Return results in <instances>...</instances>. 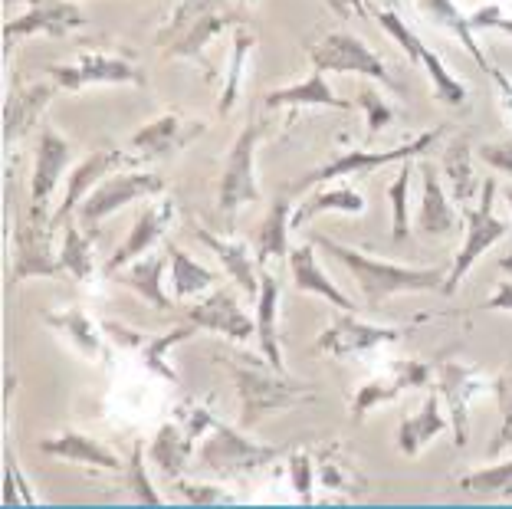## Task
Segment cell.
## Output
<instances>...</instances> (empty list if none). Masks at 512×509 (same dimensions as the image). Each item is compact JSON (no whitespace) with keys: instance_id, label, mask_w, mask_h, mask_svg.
Wrapping results in <instances>:
<instances>
[{"instance_id":"db71d44e","label":"cell","mask_w":512,"mask_h":509,"mask_svg":"<svg viewBox=\"0 0 512 509\" xmlns=\"http://www.w3.org/2000/svg\"><path fill=\"white\" fill-rule=\"evenodd\" d=\"M486 312H512V283H503L493 293V299H486Z\"/></svg>"},{"instance_id":"ba28073f","label":"cell","mask_w":512,"mask_h":509,"mask_svg":"<svg viewBox=\"0 0 512 509\" xmlns=\"http://www.w3.org/2000/svg\"><path fill=\"white\" fill-rule=\"evenodd\" d=\"M493 204H496V181L486 178L483 184V201L480 207H473V211H467V240H463V247L457 253V260H453L450 273H447V283H444V293H457V286L463 276L470 273V266L483 257L486 250H490L496 240L506 237V224L499 221V217L493 214Z\"/></svg>"},{"instance_id":"277c9868","label":"cell","mask_w":512,"mask_h":509,"mask_svg":"<svg viewBox=\"0 0 512 509\" xmlns=\"http://www.w3.org/2000/svg\"><path fill=\"white\" fill-rule=\"evenodd\" d=\"M197 470L214 473V477H243V473H253L283 454L279 447H263L250 441L243 434V427H230L224 421H217L207 427V431L197 437Z\"/></svg>"},{"instance_id":"7bdbcfd3","label":"cell","mask_w":512,"mask_h":509,"mask_svg":"<svg viewBox=\"0 0 512 509\" xmlns=\"http://www.w3.org/2000/svg\"><path fill=\"white\" fill-rule=\"evenodd\" d=\"M493 395H496V408H499V431L496 441L490 444L486 454L496 457L499 450H506L512 444V372H503L493 381Z\"/></svg>"},{"instance_id":"74e56055","label":"cell","mask_w":512,"mask_h":509,"mask_svg":"<svg viewBox=\"0 0 512 509\" xmlns=\"http://www.w3.org/2000/svg\"><path fill=\"white\" fill-rule=\"evenodd\" d=\"M165 253H168V260H171V286H174V296H178V299L207 293V289L217 283V276L207 270V266L194 263L188 253H184L178 244H171V240L165 244Z\"/></svg>"},{"instance_id":"1f68e13d","label":"cell","mask_w":512,"mask_h":509,"mask_svg":"<svg viewBox=\"0 0 512 509\" xmlns=\"http://www.w3.org/2000/svg\"><path fill=\"white\" fill-rule=\"evenodd\" d=\"M197 237H201L204 244L214 250V257L220 260V266H224V270L230 273V280H234L243 293H247V299L260 296V273L253 270L247 244H240V240H227V237H214L211 230H197Z\"/></svg>"},{"instance_id":"e575fe53","label":"cell","mask_w":512,"mask_h":509,"mask_svg":"<svg viewBox=\"0 0 512 509\" xmlns=\"http://www.w3.org/2000/svg\"><path fill=\"white\" fill-rule=\"evenodd\" d=\"M444 175L450 184V198L457 201V207H467L476 191H480V178L473 175V152L467 138H453L444 152Z\"/></svg>"},{"instance_id":"681fc988","label":"cell","mask_w":512,"mask_h":509,"mask_svg":"<svg viewBox=\"0 0 512 509\" xmlns=\"http://www.w3.org/2000/svg\"><path fill=\"white\" fill-rule=\"evenodd\" d=\"M358 102H362V109L368 112V132L371 135H378V132H384L388 129V122L394 119V112H391V106L384 102L381 96H378V89L375 86H362L358 89Z\"/></svg>"},{"instance_id":"7a4b0ae2","label":"cell","mask_w":512,"mask_h":509,"mask_svg":"<svg viewBox=\"0 0 512 509\" xmlns=\"http://www.w3.org/2000/svg\"><path fill=\"white\" fill-rule=\"evenodd\" d=\"M316 247L332 253L355 276L358 289L365 293V306L371 309L384 306L394 293H430V289H444L447 283V270H440V266H434V270H414V266L371 260L362 250L345 247L332 237H316Z\"/></svg>"},{"instance_id":"9f6ffc18","label":"cell","mask_w":512,"mask_h":509,"mask_svg":"<svg viewBox=\"0 0 512 509\" xmlns=\"http://www.w3.org/2000/svg\"><path fill=\"white\" fill-rule=\"evenodd\" d=\"M506 204H509V214H512V188L506 191ZM509 230H512V227H509ZM503 270H509V273H512V247H509V257L503 260Z\"/></svg>"},{"instance_id":"6f0895ef","label":"cell","mask_w":512,"mask_h":509,"mask_svg":"<svg viewBox=\"0 0 512 509\" xmlns=\"http://www.w3.org/2000/svg\"><path fill=\"white\" fill-rule=\"evenodd\" d=\"M348 7H352L358 17H365V4H362V0H348Z\"/></svg>"},{"instance_id":"ffe728a7","label":"cell","mask_w":512,"mask_h":509,"mask_svg":"<svg viewBox=\"0 0 512 509\" xmlns=\"http://www.w3.org/2000/svg\"><path fill=\"white\" fill-rule=\"evenodd\" d=\"M188 319L197 322L201 329L220 332V335H227V339H234V342H250L256 335V322L247 319V312L240 309L237 296L230 293V289H224V286L214 289L204 303H197L188 312Z\"/></svg>"},{"instance_id":"2e32d148","label":"cell","mask_w":512,"mask_h":509,"mask_svg":"<svg viewBox=\"0 0 512 509\" xmlns=\"http://www.w3.org/2000/svg\"><path fill=\"white\" fill-rule=\"evenodd\" d=\"M401 339V329L394 326H371V322H362L352 316H342L335 319L329 329H325L319 339H316V349L325 355H335V358H348V355H365L371 349H378L384 342H398Z\"/></svg>"},{"instance_id":"f907efd6","label":"cell","mask_w":512,"mask_h":509,"mask_svg":"<svg viewBox=\"0 0 512 509\" xmlns=\"http://www.w3.org/2000/svg\"><path fill=\"white\" fill-rule=\"evenodd\" d=\"M181 500H188L194 506H214V503H227V493L220 487H204V483H188V480H178L174 483Z\"/></svg>"},{"instance_id":"603a6c76","label":"cell","mask_w":512,"mask_h":509,"mask_svg":"<svg viewBox=\"0 0 512 509\" xmlns=\"http://www.w3.org/2000/svg\"><path fill=\"white\" fill-rule=\"evenodd\" d=\"M204 129H207L204 122H184L178 112H165L132 135V148L145 158H161L174 152V148H184L188 142H194Z\"/></svg>"},{"instance_id":"8d00e7d4","label":"cell","mask_w":512,"mask_h":509,"mask_svg":"<svg viewBox=\"0 0 512 509\" xmlns=\"http://www.w3.org/2000/svg\"><path fill=\"white\" fill-rule=\"evenodd\" d=\"M457 487L467 493L470 500L506 503L512 500V460H503V464H493L486 470H473L467 477L457 480Z\"/></svg>"},{"instance_id":"e0dca14e","label":"cell","mask_w":512,"mask_h":509,"mask_svg":"<svg viewBox=\"0 0 512 509\" xmlns=\"http://www.w3.org/2000/svg\"><path fill=\"white\" fill-rule=\"evenodd\" d=\"M171 217H174V201H171V198H161V201H155V204H148L145 211L135 217V224H132V230H128L125 244L112 253V257L106 260V266H102V273H106V276H115V273L122 270V266H128L132 260H138L142 253H148V250L161 240V234L168 230Z\"/></svg>"},{"instance_id":"f1b7e54d","label":"cell","mask_w":512,"mask_h":509,"mask_svg":"<svg viewBox=\"0 0 512 509\" xmlns=\"http://www.w3.org/2000/svg\"><path fill=\"white\" fill-rule=\"evenodd\" d=\"M256 342L263 358L276 372H286L283 352H279V280L260 273V296H256Z\"/></svg>"},{"instance_id":"d6a6232c","label":"cell","mask_w":512,"mask_h":509,"mask_svg":"<svg viewBox=\"0 0 512 509\" xmlns=\"http://www.w3.org/2000/svg\"><path fill=\"white\" fill-rule=\"evenodd\" d=\"M266 109H283V106H329V109H352V102L335 96V89L325 83L322 69H312V76L306 83L286 86V89H273L270 96L263 99Z\"/></svg>"},{"instance_id":"680465c9","label":"cell","mask_w":512,"mask_h":509,"mask_svg":"<svg viewBox=\"0 0 512 509\" xmlns=\"http://www.w3.org/2000/svg\"><path fill=\"white\" fill-rule=\"evenodd\" d=\"M237 4H240V7H250V4H256V0H237Z\"/></svg>"},{"instance_id":"f546056e","label":"cell","mask_w":512,"mask_h":509,"mask_svg":"<svg viewBox=\"0 0 512 509\" xmlns=\"http://www.w3.org/2000/svg\"><path fill=\"white\" fill-rule=\"evenodd\" d=\"M421 181H424V198H421V214H417V227L427 237H450L457 230V211L447 201L440 171L434 165H421Z\"/></svg>"},{"instance_id":"30bf717a","label":"cell","mask_w":512,"mask_h":509,"mask_svg":"<svg viewBox=\"0 0 512 509\" xmlns=\"http://www.w3.org/2000/svg\"><path fill=\"white\" fill-rule=\"evenodd\" d=\"M309 60L312 69H322V73H355V76L378 79L384 86H394L384 63L368 50V43L362 37H352V33H329L325 40L312 43Z\"/></svg>"},{"instance_id":"8fae6325","label":"cell","mask_w":512,"mask_h":509,"mask_svg":"<svg viewBox=\"0 0 512 509\" xmlns=\"http://www.w3.org/2000/svg\"><path fill=\"white\" fill-rule=\"evenodd\" d=\"M46 73L60 89L79 92L96 83H128V86H145V73L135 63L119 60V56L106 53H83L76 63H53L46 66Z\"/></svg>"},{"instance_id":"52a82bcc","label":"cell","mask_w":512,"mask_h":509,"mask_svg":"<svg viewBox=\"0 0 512 509\" xmlns=\"http://www.w3.org/2000/svg\"><path fill=\"white\" fill-rule=\"evenodd\" d=\"M161 191H165V181L158 175H148V171H125V175L106 178L86 194L83 204H79V224L89 227V234H96V227L106 221L109 214L122 211V207L132 201L158 198Z\"/></svg>"},{"instance_id":"d590c367","label":"cell","mask_w":512,"mask_h":509,"mask_svg":"<svg viewBox=\"0 0 512 509\" xmlns=\"http://www.w3.org/2000/svg\"><path fill=\"white\" fill-rule=\"evenodd\" d=\"M43 322H46L50 329L60 332L63 339L73 342L76 349L83 352L86 358H99V355H102L99 332H96V326H92V319H89L79 306H69V309H63V312H43Z\"/></svg>"},{"instance_id":"816d5d0a","label":"cell","mask_w":512,"mask_h":509,"mask_svg":"<svg viewBox=\"0 0 512 509\" xmlns=\"http://www.w3.org/2000/svg\"><path fill=\"white\" fill-rule=\"evenodd\" d=\"M476 158L496 171H503V175H512V142H483L476 148Z\"/></svg>"},{"instance_id":"484cf974","label":"cell","mask_w":512,"mask_h":509,"mask_svg":"<svg viewBox=\"0 0 512 509\" xmlns=\"http://www.w3.org/2000/svg\"><path fill=\"white\" fill-rule=\"evenodd\" d=\"M289 270H293V283L299 293H312V296H322L325 303L339 306L342 312H355L358 306L348 299L339 286H335L329 276H325V270L319 266L316 260V250H312V244H302V247H293L289 250Z\"/></svg>"},{"instance_id":"7dc6e473","label":"cell","mask_w":512,"mask_h":509,"mask_svg":"<svg viewBox=\"0 0 512 509\" xmlns=\"http://www.w3.org/2000/svg\"><path fill=\"white\" fill-rule=\"evenodd\" d=\"M316 460H312L306 450H296L293 457H289V480H293V490L296 496L306 506L316 503V496H312V477H316Z\"/></svg>"},{"instance_id":"7402d4cb","label":"cell","mask_w":512,"mask_h":509,"mask_svg":"<svg viewBox=\"0 0 512 509\" xmlns=\"http://www.w3.org/2000/svg\"><path fill=\"white\" fill-rule=\"evenodd\" d=\"M417 4H421V10L424 14L434 20V23H440V27H447L450 33H457L460 37V43H463V50H467L473 60H476V66L483 69L486 76L493 79V83L503 89V96L509 99V109H512V83L509 79L499 73V69L486 60V53H483V46L473 40V23H470V17H463L460 10H457V4H453V0H417Z\"/></svg>"},{"instance_id":"d4e9b609","label":"cell","mask_w":512,"mask_h":509,"mask_svg":"<svg viewBox=\"0 0 512 509\" xmlns=\"http://www.w3.org/2000/svg\"><path fill=\"white\" fill-rule=\"evenodd\" d=\"M40 450H43V454H50V457L73 460V464L125 473V464L119 460V454H112V450L102 447L96 437L79 434V431H63V434L46 437V441H40Z\"/></svg>"},{"instance_id":"836d02e7","label":"cell","mask_w":512,"mask_h":509,"mask_svg":"<svg viewBox=\"0 0 512 509\" xmlns=\"http://www.w3.org/2000/svg\"><path fill=\"white\" fill-rule=\"evenodd\" d=\"M447 427V418L444 411H440V398L430 395L424 401V408L411 414V418H404L401 427H398V447L404 450L407 457H417L424 450V444H430L434 437Z\"/></svg>"},{"instance_id":"7c38bea8","label":"cell","mask_w":512,"mask_h":509,"mask_svg":"<svg viewBox=\"0 0 512 509\" xmlns=\"http://www.w3.org/2000/svg\"><path fill=\"white\" fill-rule=\"evenodd\" d=\"M102 329L109 332V339L119 345V349L142 355V365L148 368L151 375H158V378H165V381H178L174 368L168 365V352L174 349V345L188 342L191 335H197V329H201V326H197V322H188V326H178V329L158 332V335L128 329V326H122V322H106Z\"/></svg>"},{"instance_id":"4dcf8cb0","label":"cell","mask_w":512,"mask_h":509,"mask_svg":"<svg viewBox=\"0 0 512 509\" xmlns=\"http://www.w3.org/2000/svg\"><path fill=\"white\" fill-rule=\"evenodd\" d=\"M289 227H293V207H289V198H276L273 207L266 211V217L256 227V263L266 266L270 260H283L289 257Z\"/></svg>"},{"instance_id":"f5cc1de1","label":"cell","mask_w":512,"mask_h":509,"mask_svg":"<svg viewBox=\"0 0 512 509\" xmlns=\"http://www.w3.org/2000/svg\"><path fill=\"white\" fill-rule=\"evenodd\" d=\"M470 23H473V30L493 27V30H503V33H509V37H512V17H506L496 4H486V7L476 10V14H470Z\"/></svg>"},{"instance_id":"4316f807","label":"cell","mask_w":512,"mask_h":509,"mask_svg":"<svg viewBox=\"0 0 512 509\" xmlns=\"http://www.w3.org/2000/svg\"><path fill=\"white\" fill-rule=\"evenodd\" d=\"M165 263H168V253H151V257H138L128 266H122L115 273V283L128 286L138 299H145L151 309L158 312H168L174 303L165 296V286H161V276H165Z\"/></svg>"},{"instance_id":"5b68a950","label":"cell","mask_w":512,"mask_h":509,"mask_svg":"<svg viewBox=\"0 0 512 509\" xmlns=\"http://www.w3.org/2000/svg\"><path fill=\"white\" fill-rule=\"evenodd\" d=\"M256 142H260V125L250 122L237 135V142L224 161V175H220V188H217V214H220V230H227V234L234 230L237 214L243 207L260 198V188H256V175H253Z\"/></svg>"},{"instance_id":"f35d334b","label":"cell","mask_w":512,"mask_h":509,"mask_svg":"<svg viewBox=\"0 0 512 509\" xmlns=\"http://www.w3.org/2000/svg\"><path fill=\"white\" fill-rule=\"evenodd\" d=\"M329 211H339V214H362L365 211V201L362 194L352 191V188H335V191H319V194H309L296 211H293V227L299 224H309L312 217L319 214H329Z\"/></svg>"},{"instance_id":"3957f363","label":"cell","mask_w":512,"mask_h":509,"mask_svg":"<svg viewBox=\"0 0 512 509\" xmlns=\"http://www.w3.org/2000/svg\"><path fill=\"white\" fill-rule=\"evenodd\" d=\"M243 14L237 7H230L227 0H181L171 10L165 27L158 30V50L165 60H204V46L214 37H220L227 27H240Z\"/></svg>"},{"instance_id":"83f0119b","label":"cell","mask_w":512,"mask_h":509,"mask_svg":"<svg viewBox=\"0 0 512 509\" xmlns=\"http://www.w3.org/2000/svg\"><path fill=\"white\" fill-rule=\"evenodd\" d=\"M316 470H319L322 487L345 496V500H362L368 493V477L358 470L355 460L345 454V447L339 441L322 450L316 460Z\"/></svg>"},{"instance_id":"b9f144b4","label":"cell","mask_w":512,"mask_h":509,"mask_svg":"<svg viewBox=\"0 0 512 509\" xmlns=\"http://www.w3.org/2000/svg\"><path fill=\"white\" fill-rule=\"evenodd\" d=\"M421 63L427 66V76H430V83H434V96L444 102V106H463V102H467V86L457 83V79L447 73V66L440 63V56L434 50L424 46Z\"/></svg>"},{"instance_id":"9a60e30c","label":"cell","mask_w":512,"mask_h":509,"mask_svg":"<svg viewBox=\"0 0 512 509\" xmlns=\"http://www.w3.org/2000/svg\"><path fill=\"white\" fill-rule=\"evenodd\" d=\"M437 385H440V398L447 401L453 434H457L453 441H457V447H467V441H470V398L483 391V375L463 362H444L437 368Z\"/></svg>"},{"instance_id":"f6af8a7d","label":"cell","mask_w":512,"mask_h":509,"mask_svg":"<svg viewBox=\"0 0 512 509\" xmlns=\"http://www.w3.org/2000/svg\"><path fill=\"white\" fill-rule=\"evenodd\" d=\"M125 483H128V490H132V496H135L138 503L161 506V496L155 493V487H151V480H148V467H145V450H142V444H132V457L125 460Z\"/></svg>"},{"instance_id":"cb8c5ba5","label":"cell","mask_w":512,"mask_h":509,"mask_svg":"<svg viewBox=\"0 0 512 509\" xmlns=\"http://www.w3.org/2000/svg\"><path fill=\"white\" fill-rule=\"evenodd\" d=\"M56 86L53 79L50 83H33V86H23L17 83L10 89L7 96V106H4V142H20L23 135L33 129V122H37V115L50 106V99L56 96Z\"/></svg>"},{"instance_id":"44dd1931","label":"cell","mask_w":512,"mask_h":509,"mask_svg":"<svg viewBox=\"0 0 512 509\" xmlns=\"http://www.w3.org/2000/svg\"><path fill=\"white\" fill-rule=\"evenodd\" d=\"M194 444H197V437H191L188 427H184L181 421L161 424L155 441H151V447H148L151 467H155L161 477L171 480V483L184 480V473L194 467V457H197Z\"/></svg>"},{"instance_id":"bcb514c9","label":"cell","mask_w":512,"mask_h":509,"mask_svg":"<svg viewBox=\"0 0 512 509\" xmlns=\"http://www.w3.org/2000/svg\"><path fill=\"white\" fill-rule=\"evenodd\" d=\"M378 23L384 30L391 33L394 40L401 43V50H404V56H407V63H421V56H424V43L414 37V30L407 27V23L394 14V10H381L378 14Z\"/></svg>"},{"instance_id":"ee69618b","label":"cell","mask_w":512,"mask_h":509,"mask_svg":"<svg viewBox=\"0 0 512 509\" xmlns=\"http://www.w3.org/2000/svg\"><path fill=\"white\" fill-rule=\"evenodd\" d=\"M411 178H414V171L411 165H404L398 171V178H394L388 184V198H391V240H407V191H411Z\"/></svg>"},{"instance_id":"ab89813d","label":"cell","mask_w":512,"mask_h":509,"mask_svg":"<svg viewBox=\"0 0 512 509\" xmlns=\"http://www.w3.org/2000/svg\"><path fill=\"white\" fill-rule=\"evenodd\" d=\"M60 266L73 280L86 283L92 270H96V253H92V240L83 237L76 224H63V247H60Z\"/></svg>"},{"instance_id":"5bb4252c","label":"cell","mask_w":512,"mask_h":509,"mask_svg":"<svg viewBox=\"0 0 512 509\" xmlns=\"http://www.w3.org/2000/svg\"><path fill=\"white\" fill-rule=\"evenodd\" d=\"M135 165V158L132 155H125L122 148H115V145H102L96 148L83 165H76L73 168V175H69V184H66V198L60 204V211L53 214V230L66 224L69 217H73V211L79 204H83L86 194L96 188V184H102L109 175H115V168H132Z\"/></svg>"},{"instance_id":"9c48e42d","label":"cell","mask_w":512,"mask_h":509,"mask_svg":"<svg viewBox=\"0 0 512 509\" xmlns=\"http://www.w3.org/2000/svg\"><path fill=\"white\" fill-rule=\"evenodd\" d=\"M53 224L40 214H20L14 224V270H10V283H23L30 276H56L63 273L60 253L50 247Z\"/></svg>"},{"instance_id":"4fadbf2b","label":"cell","mask_w":512,"mask_h":509,"mask_svg":"<svg viewBox=\"0 0 512 509\" xmlns=\"http://www.w3.org/2000/svg\"><path fill=\"white\" fill-rule=\"evenodd\" d=\"M86 23L83 10L69 0H30L27 14L14 17L4 27V43L7 50L17 46L20 40L33 37V33H46V37H66V33L79 30Z\"/></svg>"},{"instance_id":"60d3db41","label":"cell","mask_w":512,"mask_h":509,"mask_svg":"<svg viewBox=\"0 0 512 509\" xmlns=\"http://www.w3.org/2000/svg\"><path fill=\"white\" fill-rule=\"evenodd\" d=\"M256 46V37L247 27H237V37H234V56H230V73H227V86L220 92V102L217 109L220 115H227L230 109L237 106V96H240V83H243V63H247L250 50Z\"/></svg>"},{"instance_id":"c3c4849f","label":"cell","mask_w":512,"mask_h":509,"mask_svg":"<svg viewBox=\"0 0 512 509\" xmlns=\"http://www.w3.org/2000/svg\"><path fill=\"white\" fill-rule=\"evenodd\" d=\"M4 503L7 506H33L37 496L30 493V483L23 480V473L17 467V457L7 454V470H4Z\"/></svg>"},{"instance_id":"ac0fdd59","label":"cell","mask_w":512,"mask_h":509,"mask_svg":"<svg viewBox=\"0 0 512 509\" xmlns=\"http://www.w3.org/2000/svg\"><path fill=\"white\" fill-rule=\"evenodd\" d=\"M430 381V365H424L421 358H404L391 368V378H381V381H368L362 385V391L355 395L352 401V421H365L368 411H375L378 404H388V401H398L404 391L411 388H421Z\"/></svg>"},{"instance_id":"d6986e66","label":"cell","mask_w":512,"mask_h":509,"mask_svg":"<svg viewBox=\"0 0 512 509\" xmlns=\"http://www.w3.org/2000/svg\"><path fill=\"white\" fill-rule=\"evenodd\" d=\"M69 155L73 148L63 135H56L53 129L40 132L37 142V165H33V181H30V201H33V214L46 217V207H50V198L60 184V175L69 165Z\"/></svg>"},{"instance_id":"6da1fadb","label":"cell","mask_w":512,"mask_h":509,"mask_svg":"<svg viewBox=\"0 0 512 509\" xmlns=\"http://www.w3.org/2000/svg\"><path fill=\"white\" fill-rule=\"evenodd\" d=\"M224 365L237 385L243 431H253L266 414H279L286 408H296V404L319 398L316 385L286 378V372H276L266 358H256L250 352L247 355H224Z\"/></svg>"},{"instance_id":"11a10c76","label":"cell","mask_w":512,"mask_h":509,"mask_svg":"<svg viewBox=\"0 0 512 509\" xmlns=\"http://www.w3.org/2000/svg\"><path fill=\"white\" fill-rule=\"evenodd\" d=\"M325 7H332L335 10V14H348V10H352V7H348V0H325Z\"/></svg>"},{"instance_id":"8992f818","label":"cell","mask_w":512,"mask_h":509,"mask_svg":"<svg viewBox=\"0 0 512 509\" xmlns=\"http://www.w3.org/2000/svg\"><path fill=\"white\" fill-rule=\"evenodd\" d=\"M444 135V129H434V132H421L411 142H404L398 148H381V152H348V155H335L332 161H325V165L312 168L309 175H302L293 181V194H306L312 191L316 184H325V181H335V178H352V175H368V171H378V168H388V165H398V161H407V158H417L424 155L427 148L437 145V138Z\"/></svg>"}]
</instances>
